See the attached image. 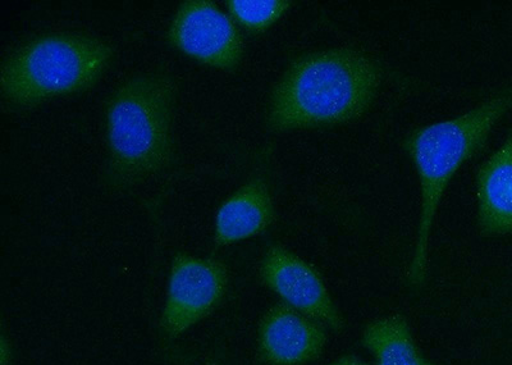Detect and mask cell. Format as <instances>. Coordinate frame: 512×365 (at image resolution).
Masks as SVG:
<instances>
[{
  "instance_id": "14",
  "label": "cell",
  "mask_w": 512,
  "mask_h": 365,
  "mask_svg": "<svg viewBox=\"0 0 512 365\" xmlns=\"http://www.w3.org/2000/svg\"><path fill=\"white\" fill-rule=\"evenodd\" d=\"M11 360H12L11 348H9V346H8L6 337L2 336V342H0V362H2V365H9V364H11Z\"/></svg>"
},
{
  "instance_id": "3",
  "label": "cell",
  "mask_w": 512,
  "mask_h": 365,
  "mask_svg": "<svg viewBox=\"0 0 512 365\" xmlns=\"http://www.w3.org/2000/svg\"><path fill=\"white\" fill-rule=\"evenodd\" d=\"M512 109V85L472 111L433 125L419 127L404 141L418 172L422 212L418 239L409 268V281L424 284L428 267V244L434 217L455 173L486 145L489 134L502 116Z\"/></svg>"
},
{
  "instance_id": "12",
  "label": "cell",
  "mask_w": 512,
  "mask_h": 365,
  "mask_svg": "<svg viewBox=\"0 0 512 365\" xmlns=\"http://www.w3.org/2000/svg\"><path fill=\"white\" fill-rule=\"evenodd\" d=\"M228 11L241 26L264 33L291 8L287 0H230Z\"/></svg>"
},
{
  "instance_id": "2",
  "label": "cell",
  "mask_w": 512,
  "mask_h": 365,
  "mask_svg": "<svg viewBox=\"0 0 512 365\" xmlns=\"http://www.w3.org/2000/svg\"><path fill=\"white\" fill-rule=\"evenodd\" d=\"M175 80L167 73L131 77L107 104L108 175L114 186L139 184L166 170L173 157Z\"/></svg>"
},
{
  "instance_id": "11",
  "label": "cell",
  "mask_w": 512,
  "mask_h": 365,
  "mask_svg": "<svg viewBox=\"0 0 512 365\" xmlns=\"http://www.w3.org/2000/svg\"><path fill=\"white\" fill-rule=\"evenodd\" d=\"M361 342L372 353L376 365H437L424 357L408 321L399 314L368 323Z\"/></svg>"
},
{
  "instance_id": "10",
  "label": "cell",
  "mask_w": 512,
  "mask_h": 365,
  "mask_svg": "<svg viewBox=\"0 0 512 365\" xmlns=\"http://www.w3.org/2000/svg\"><path fill=\"white\" fill-rule=\"evenodd\" d=\"M273 219V200L268 185L260 179L251 180L218 209L214 240L221 246L239 243L263 234Z\"/></svg>"
},
{
  "instance_id": "4",
  "label": "cell",
  "mask_w": 512,
  "mask_h": 365,
  "mask_svg": "<svg viewBox=\"0 0 512 365\" xmlns=\"http://www.w3.org/2000/svg\"><path fill=\"white\" fill-rule=\"evenodd\" d=\"M112 57L111 45L93 36H40L15 50L3 63V98L11 106L27 108L88 90L102 77Z\"/></svg>"
},
{
  "instance_id": "7",
  "label": "cell",
  "mask_w": 512,
  "mask_h": 365,
  "mask_svg": "<svg viewBox=\"0 0 512 365\" xmlns=\"http://www.w3.org/2000/svg\"><path fill=\"white\" fill-rule=\"evenodd\" d=\"M260 276L288 307L332 331L344 330V318L333 303L323 278L304 259L282 246L273 245L264 254Z\"/></svg>"
},
{
  "instance_id": "5",
  "label": "cell",
  "mask_w": 512,
  "mask_h": 365,
  "mask_svg": "<svg viewBox=\"0 0 512 365\" xmlns=\"http://www.w3.org/2000/svg\"><path fill=\"white\" fill-rule=\"evenodd\" d=\"M168 40L186 56L217 70H236L244 56L235 22L209 0L182 3L169 26Z\"/></svg>"
},
{
  "instance_id": "6",
  "label": "cell",
  "mask_w": 512,
  "mask_h": 365,
  "mask_svg": "<svg viewBox=\"0 0 512 365\" xmlns=\"http://www.w3.org/2000/svg\"><path fill=\"white\" fill-rule=\"evenodd\" d=\"M227 285V268L218 260L177 254L160 318L162 331L177 337L190 330L218 307Z\"/></svg>"
},
{
  "instance_id": "13",
  "label": "cell",
  "mask_w": 512,
  "mask_h": 365,
  "mask_svg": "<svg viewBox=\"0 0 512 365\" xmlns=\"http://www.w3.org/2000/svg\"><path fill=\"white\" fill-rule=\"evenodd\" d=\"M328 365H370L365 360L356 357V355L347 354L344 357L338 358L335 362Z\"/></svg>"
},
{
  "instance_id": "15",
  "label": "cell",
  "mask_w": 512,
  "mask_h": 365,
  "mask_svg": "<svg viewBox=\"0 0 512 365\" xmlns=\"http://www.w3.org/2000/svg\"><path fill=\"white\" fill-rule=\"evenodd\" d=\"M207 364H208V365H219V364H217L216 362H212V360H208Z\"/></svg>"
},
{
  "instance_id": "8",
  "label": "cell",
  "mask_w": 512,
  "mask_h": 365,
  "mask_svg": "<svg viewBox=\"0 0 512 365\" xmlns=\"http://www.w3.org/2000/svg\"><path fill=\"white\" fill-rule=\"evenodd\" d=\"M324 326L285 303L268 310L259 328V353L269 365H304L323 354Z\"/></svg>"
},
{
  "instance_id": "9",
  "label": "cell",
  "mask_w": 512,
  "mask_h": 365,
  "mask_svg": "<svg viewBox=\"0 0 512 365\" xmlns=\"http://www.w3.org/2000/svg\"><path fill=\"white\" fill-rule=\"evenodd\" d=\"M480 234H512V131L477 173Z\"/></svg>"
},
{
  "instance_id": "1",
  "label": "cell",
  "mask_w": 512,
  "mask_h": 365,
  "mask_svg": "<svg viewBox=\"0 0 512 365\" xmlns=\"http://www.w3.org/2000/svg\"><path fill=\"white\" fill-rule=\"evenodd\" d=\"M382 73L364 53L341 48L299 57L274 88L268 129L287 132L358 120L377 98Z\"/></svg>"
}]
</instances>
